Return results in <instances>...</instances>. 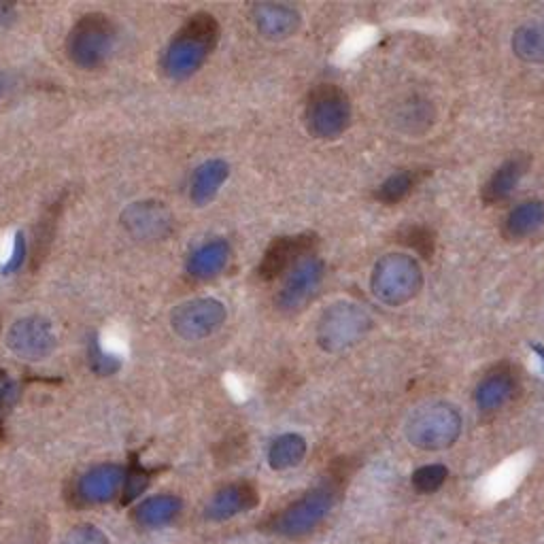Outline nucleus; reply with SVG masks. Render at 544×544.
<instances>
[{
  "instance_id": "obj_1",
  "label": "nucleus",
  "mask_w": 544,
  "mask_h": 544,
  "mask_svg": "<svg viewBox=\"0 0 544 544\" xmlns=\"http://www.w3.org/2000/svg\"><path fill=\"white\" fill-rule=\"evenodd\" d=\"M221 37L219 22L211 13H196L187 20L162 51V73L173 81L194 77L207 64Z\"/></svg>"
},
{
  "instance_id": "obj_2",
  "label": "nucleus",
  "mask_w": 544,
  "mask_h": 544,
  "mask_svg": "<svg viewBox=\"0 0 544 544\" xmlns=\"http://www.w3.org/2000/svg\"><path fill=\"white\" fill-rule=\"evenodd\" d=\"M117 43V28L105 13L79 17L66 37V56L81 71H94L107 64Z\"/></svg>"
},
{
  "instance_id": "obj_3",
  "label": "nucleus",
  "mask_w": 544,
  "mask_h": 544,
  "mask_svg": "<svg viewBox=\"0 0 544 544\" xmlns=\"http://www.w3.org/2000/svg\"><path fill=\"white\" fill-rule=\"evenodd\" d=\"M304 124L315 139H338L351 124V100L345 90L334 83L317 85L306 98Z\"/></svg>"
},
{
  "instance_id": "obj_4",
  "label": "nucleus",
  "mask_w": 544,
  "mask_h": 544,
  "mask_svg": "<svg viewBox=\"0 0 544 544\" xmlns=\"http://www.w3.org/2000/svg\"><path fill=\"white\" fill-rule=\"evenodd\" d=\"M462 434V415L447 402L425 404L406 423V438L423 451L451 447Z\"/></svg>"
},
{
  "instance_id": "obj_5",
  "label": "nucleus",
  "mask_w": 544,
  "mask_h": 544,
  "mask_svg": "<svg viewBox=\"0 0 544 544\" xmlns=\"http://www.w3.org/2000/svg\"><path fill=\"white\" fill-rule=\"evenodd\" d=\"M372 326L370 315L353 302H334L321 313L317 323V343L323 351L340 353L368 334Z\"/></svg>"
},
{
  "instance_id": "obj_6",
  "label": "nucleus",
  "mask_w": 544,
  "mask_h": 544,
  "mask_svg": "<svg viewBox=\"0 0 544 544\" xmlns=\"http://www.w3.org/2000/svg\"><path fill=\"white\" fill-rule=\"evenodd\" d=\"M338 498L336 483H321L319 487L304 493L300 500L289 504L283 513L272 519V532L285 538H300L311 534L315 527L328 517Z\"/></svg>"
},
{
  "instance_id": "obj_7",
  "label": "nucleus",
  "mask_w": 544,
  "mask_h": 544,
  "mask_svg": "<svg viewBox=\"0 0 544 544\" xmlns=\"http://www.w3.org/2000/svg\"><path fill=\"white\" fill-rule=\"evenodd\" d=\"M421 268L404 253L385 255L372 270V294L389 306H400L417 296L421 289Z\"/></svg>"
},
{
  "instance_id": "obj_8",
  "label": "nucleus",
  "mask_w": 544,
  "mask_h": 544,
  "mask_svg": "<svg viewBox=\"0 0 544 544\" xmlns=\"http://www.w3.org/2000/svg\"><path fill=\"white\" fill-rule=\"evenodd\" d=\"M7 349L20 357L24 362L37 364L47 360V357L58 347V334L54 323L43 315H26L15 319L5 336Z\"/></svg>"
},
{
  "instance_id": "obj_9",
  "label": "nucleus",
  "mask_w": 544,
  "mask_h": 544,
  "mask_svg": "<svg viewBox=\"0 0 544 544\" xmlns=\"http://www.w3.org/2000/svg\"><path fill=\"white\" fill-rule=\"evenodd\" d=\"M226 304L217 298H192L170 313V328L183 340H204L226 323Z\"/></svg>"
},
{
  "instance_id": "obj_10",
  "label": "nucleus",
  "mask_w": 544,
  "mask_h": 544,
  "mask_svg": "<svg viewBox=\"0 0 544 544\" xmlns=\"http://www.w3.org/2000/svg\"><path fill=\"white\" fill-rule=\"evenodd\" d=\"M323 277H326V264H323V260L315 258V255H309V258H304L300 264H296L283 277V285L277 292L279 311L296 313L304 309L317 294Z\"/></svg>"
},
{
  "instance_id": "obj_11",
  "label": "nucleus",
  "mask_w": 544,
  "mask_h": 544,
  "mask_svg": "<svg viewBox=\"0 0 544 544\" xmlns=\"http://www.w3.org/2000/svg\"><path fill=\"white\" fill-rule=\"evenodd\" d=\"M317 236L313 234H294L279 236L268 245L260 264V277L264 281H275L285 277L289 270L300 264L304 258L313 255Z\"/></svg>"
},
{
  "instance_id": "obj_12",
  "label": "nucleus",
  "mask_w": 544,
  "mask_h": 544,
  "mask_svg": "<svg viewBox=\"0 0 544 544\" xmlns=\"http://www.w3.org/2000/svg\"><path fill=\"white\" fill-rule=\"evenodd\" d=\"M173 213L164 202L141 200L132 202L122 213V224L126 232L136 241H160L173 232Z\"/></svg>"
},
{
  "instance_id": "obj_13",
  "label": "nucleus",
  "mask_w": 544,
  "mask_h": 544,
  "mask_svg": "<svg viewBox=\"0 0 544 544\" xmlns=\"http://www.w3.org/2000/svg\"><path fill=\"white\" fill-rule=\"evenodd\" d=\"M128 474L119 464H100L90 468L77 481V498L85 504L111 502L126 487Z\"/></svg>"
},
{
  "instance_id": "obj_14",
  "label": "nucleus",
  "mask_w": 544,
  "mask_h": 544,
  "mask_svg": "<svg viewBox=\"0 0 544 544\" xmlns=\"http://www.w3.org/2000/svg\"><path fill=\"white\" fill-rule=\"evenodd\" d=\"M251 22L264 39L285 41L298 32L302 17L298 9L283 3H260L251 9Z\"/></svg>"
},
{
  "instance_id": "obj_15",
  "label": "nucleus",
  "mask_w": 544,
  "mask_h": 544,
  "mask_svg": "<svg viewBox=\"0 0 544 544\" xmlns=\"http://www.w3.org/2000/svg\"><path fill=\"white\" fill-rule=\"evenodd\" d=\"M521 389L519 374L513 366L500 364L487 372L474 391V402L481 411H498L506 402L513 400Z\"/></svg>"
},
{
  "instance_id": "obj_16",
  "label": "nucleus",
  "mask_w": 544,
  "mask_h": 544,
  "mask_svg": "<svg viewBox=\"0 0 544 544\" xmlns=\"http://www.w3.org/2000/svg\"><path fill=\"white\" fill-rule=\"evenodd\" d=\"M232 247L226 238H213V241L202 243L198 249L190 253L185 262V270L194 281H211L219 277L230 262Z\"/></svg>"
},
{
  "instance_id": "obj_17",
  "label": "nucleus",
  "mask_w": 544,
  "mask_h": 544,
  "mask_svg": "<svg viewBox=\"0 0 544 544\" xmlns=\"http://www.w3.org/2000/svg\"><path fill=\"white\" fill-rule=\"evenodd\" d=\"M258 504V491L251 483H232L221 487L211 502L207 504L204 515L211 521H226Z\"/></svg>"
},
{
  "instance_id": "obj_18",
  "label": "nucleus",
  "mask_w": 544,
  "mask_h": 544,
  "mask_svg": "<svg viewBox=\"0 0 544 544\" xmlns=\"http://www.w3.org/2000/svg\"><path fill=\"white\" fill-rule=\"evenodd\" d=\"M230 177V164L221 158H213L196 166L190 179V200L194 207H207Z\"/></svg>"
},
{
  "instance_id": "obj_19",
  "label": "nucleus",
  "mask_w": 544,
  "mask_h": 544,
  "mask_svg": "<svg viewBox=\"0 0 544 544\" xmlns=\"http://www.w3.org/2000/svg\"><path fill=\"white\" fill-rule=\"evenodd\" d=\"M527 168H530V158H527L525 153H515L513 158L504 160L483 185V202L498 204L506 200L517 190V185L527 173Z\"/></svg>"
},
{
  "instance_id": "obj_20",
  "label": "nucleus",
  "mask_w": 544,
  "mask_h": 544,
  "mask_svg": "<svg viewBox=\"0 0 544 544\" xmlns=\"http://www.w3.org/2000/svg\"><path fill=\"white\" fill-rule=\"evenodd\" d=\"M544 226V204L542 202H523L510 211L502 224V234L508 241H521L532 236Z\"/></svg>"
},
{
  "instance_id": "obj_21",
  "label": "nucleus",
  "mask_w": 544,
  "mask_h": 544,
  "mask_svg": "<svg viewBox=\"0 0 544 544\" xmlns=\"http://www.w3.org/2000/svg\"><path fill=\"white\" fill-rule=\"evenodd\" d=\"M181 513V500L175 496H153L141 502L134 510V519L145 527H160L173 521Z\"/></svg>"
},
{
  "instance_id": "obj_22",
  "label": "nucleus",
  "mask_w": 544,
  "mask_h": 544,
  "mask_svg": "<svg viewBox=\"0 0 544 544\" xmlns=\"http://www.w3.org/2000/svg\"><path fill=\"white\" fill-rule=\"evenodd\" d=\"M306 455V440L300 434H283L272 440L268 449V464L272 470H289L298 466Z\"/></svg>"
},
{
  "instance_id": "obj_23",
  "label": "nucleus",
  "mask_w": 544,
  "mask_h": 544,
  "mask_svg": "<svg viewBox=\"0 0 544 544\" xmlns=\"http://www.w3.org/2000/svg\"><path fill=\"white\" fill-rule=\"evenodd\" d=\"M421 179H423V168L398 170V173L387 177L379 185V190H377V194H374V198L383 204H398L408 194L415 192V187L421 183Z\"/></svg>"
},
{
  "instance_id": "obj_24",
  "label": "nucleus",
  "mask_w": 544,
  "mask_h": 544,
  "mask_svg": "<svg viewBox=\"0 0 544 544\" xmlns=\"http://www.w3.org/2000/svg\"><path fill=\"white\" fill-rule=\"evenodd\" d=\"M515 54L525 62H544V24H527L513 37Z\"/></svg>"
},
{
  "instance_id": "obj_25",
  "label": "nucleus",
  "mask_w": 544,
  "mask_h": 544,
  "mask_svg": "<svg viewBox=\"0 0 544 544\" xmlns=\"http://www.w3.org/2000/svg\"><path fill=\"white\" fill-rule=\"evenodd\" d=\"M396 241L408 249L417 251L421 258L430 260L436 249V234L432 228L421 224H406L396 232Z\"/></svg>"
},
{
  "instance_id": "obj_26",
  "label": "nucleus",
  "mask_w": 544,
  "mask_h": 544,
  "mask_svg": "<svg viewBox=\"0 0 544 544\" xmlns=\"http://www.w3.org/2000/svg\"><path fill=\"white\" fill-rule=\"evenodd\" d=\"M90 366L94 372L107 377L122 368V353L113 345H107L105 338H96L90 345Z\"/></svg>"
},
{
  "instance_id": "obj_27",
  "label": "nucleus",
  "mask_w": 544,
  "mask_h": 544,
  "mask_svg": "<svg viewBox=\"0 0 544 544\" xmlns=\"http://www.w3.org/2000/svg\"><path fill=\"white\" fill-rule=\"evenodd\" d=\"M449 476L447 466L442 464H430V466H421L419 470H415L413 474V487L419 493H434L438 491L442 485H445Z\"/></svg>"
},
{
  "instance_id": "obj_28",
  "label": "nucleus",
  "mask_w": 544,
  "mask_h": 544,
  "mask_svg": "<svg viewBox=\"0 0 544 544\" xmlns=\"http://www.w3.org/2000/svg\"><path fill=\"white\" fill-rule=\"evenodd\" d=\"M26 262V241H24V236L22 234H15L11 238V245L5 253V258H3V272L5 275H13V272H17L22 268V264Z\"/></svg>"
},
{
  "instance_id": "obj_29",
  "label": "nucleus",
  "mask_w": 544,
  "mask_h": 544,
  "mask_svg": "<svg viewBox=\"0 0 544 544\" xmlns=\"http://www.w3.org/2000/svg\"><path fill=\"white\" fill-rule=\"evenodd\" d=\"M62 544H109V540L98 530V527L79 525V527H73V530L64 536Z\"/></svg>"
},
{
  "instance_id": "obj_30",
  "label": "nucleus",
  "mask_w": 544,
  "mask_h": 544,
  "mask_svg": "<svg viewBox=\"0 0 544 544\" xmlns=\"http://www.w3.org/2000/svg\"><path fill=\"white\" fill-rule=\"evenodd\" d=\"M9 17H11V7L0 5V22H9Z\"/></svg>"
}]
</instances>
